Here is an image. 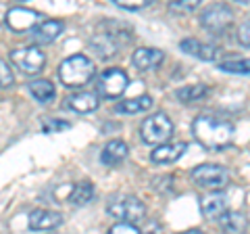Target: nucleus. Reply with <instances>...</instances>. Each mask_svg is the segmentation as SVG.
<instances>
[{
	"mask_svg": "<svg viewBox=\"0 0 250 234\" xmlns=\"http://www.w3.org/2000/svg\"><path fill=\"white\" fill-rule=\"evenodd\" d=\"M223 234H246V215L240 211H225L219 217Z\"/></svg>",
	"mask_w": 250,
	"mask_h": 234,
	"instance_id": "20",
	"label": "nucleus"
},
{
	"mask_svg": "<svg viewBox=\"0 0 250 234\" xmlns=\"http://www.w3.org/2000/svg\"><path fill=\"white\" fill-rule=\"evenodd\" d=\"M113 2H115V6L125 9V11H142L152 2V0H131V2H125V0H113Z\"/></svg>",
	"mask_w": 250,
	"mask_h": 234,
	"instance_id": "28",
	"label": "nucleus"
},
{
	"mask_svg": "<svg viewBox=\"0 0 250 234\" xmlns=\"http://www.w3.org/2000/svg\"><path fill=\"white\" fill-rule=\"evenodd\" d=\"M198 6H200V0H173V2H169V9L179 15L194 13Z\"/></svg>",
	"mask_w": 250,
	"mask_h": 234,
	"instance_id": "24",
	"label": "nucleus"
},
{
	"mask_svg": "<svg viewBox=\"0 0 250 234\" xmlns=\"http://www.w3.org/2000/svg\"><path fill=\"white\" fill-rule=\"evenodd\" d=\"M221 71L225 73H242V75H248V61H223V63L217 65Z\"/></svg>",
	"mask_w": 250,
	"mask_h": 234,
	"instance_id": "25",
	"label": "nucleus"
},
{
	"mask_svg": "<svg viewBox=\"0 0 250 234\" xmlns=\"http://www.w3.org/2000/svg\"><path fill=\"white\" fill-rule=\"evenodd\" d=\"M163 59H165V52L159 50V48H138L134 54H131V63H134L138 69H142V71H152L156 69Z\"/></svg>",
	"mask_w": 250,
	"mask_h": 234,
	"instance_id": "16",
	"label": "nucleus"
},
{
	"mask_svg": "<svg viewBox=\"0 0 250 234\" xmlns=\"http://www.w3.org/2000/svg\"><path fill=\"white\" fill-rule=\"evenodd\" d=\"M27 90L40 105H48L54 100V96H57V88H54L52 82H48V80H31L27 84Z\"/></svg>",
	"mask_w": 250,
	"mask_h": 234,
	"instance_id": "19",
	"label": "nucleus"
},
{
	"mask_svg": "<svg viewBox=\"0 0 250 234\" xmlns=\"http://www.w3.org/2000/svg\"><path fill=\"white\" fill-rule=\"evenodd\" d=\"M106 213L121 224H138L146 217V205L134 194H119L106 205Z\"/></svg>",
	"mask_w": 250,
	"mask_h": 234,
	"instance_id": "4",
	"label": "nucleus"
},
{
	"mask_svg": "<svg viewBox=\"0 0 250 234\" xmlns=\"http://www.w3.org/2000/svg\"><path fill=\"white\" fill-rule=\"evenodd\" d=\"M192 134L196 142L208 151H223L233 140V126L215 115H198L192 121Z\"/></svg>",
	"mask_w": 250,
	"mask_h": 234,
	"instance_id": "1",
	"label": "nucleus"
},
{
	"mask_svg": "<svg viewBox=\"0 0 250 234\" xmlns=\"http://www.w3.org/2000/svg\"><path fill=\"white\" fill-rule=\"evenodd\" d=\"M108 234H142L140 232V228L138 226H134V224H115L111 230H108Z\"/></svg>",
	"mask_w": 250,
	"mask_h": 234,
	"instance_id": "29",
	"label": "nucleus"
},
{
	"mask_svg": "<svg viewBox=\"0 0 250 234\" xmlns=\"http://www.w3.org/2000/svg\"><path fill=\"white\" fill-rule=\"evenodd\" d=\"M152 107V98L148 94L142 96H136V98H127L123 103H117L115 111L117 113H125V115H136V113H144Z\"/></svg>",
	"mask_w": 250,
	"mask_h": 234,
	"instance_id": "22",
	"label": "nucleus"
},
{
	"mask_svg": "<svg viewBox=\"0 0 250 234\" xmlns=\"http://www.w3.org/2000/svg\"><path fill=\"white\" fill-rule=\"evenodd\" d=\"M200 211L208 220H219L228 211V197L223 192H208L200 199Z\"/></svg>",
	"mask_w": 250,
	"mask_h": 234,
	"instance_id": "15",
	"label": "nucleus"
},
{
	"mask_svg": "<svg viewBox=\"0 0 250 234\" xmlns=\"http://www.w3.org/2000/svg\"><path fill=\"white\" fill-rule=\"evenodd\" d=\"M208 94V86L205 84H192V86H182V88L175 90V98L179 103H196V100H202Z\"/></svg>",
	"mask_w": 250,
	"mask_h": 234,
	"instance_id": "23",
	"label": "nucleus"
},
{
	"mask_svg": "<svg viewBox=\"0 0 250 234\" xmlns=\"http://www.w3.org/2000/svg\"><path fill=\"white\" fill-rule=\"evenodd\" d=\"M11 61L25 75H38L46 65V54L38 46H23L11 52Z\"/></svg>",
	"mask_w": 250,
	"mask_h": 234,
	"instance_id": "7",
	"label": "nucleus"
},
{
	"mask_svg": "<svg viewBox=\"0 0 250 234\" xmlns=\"http://www.w3.org/2000/svg\"><path fill=\"white\" fill-rule=\"evenodd\" d=\"M186 149H188L186 142H165V144H159L150 153V159L152 163H159V165H171V163H175L184 157Z\"/></svg>",
	"mask_w": 250,
	"mask_h": 234,
	"instance_id": "14",
	"label": "nucleus"
},
{
	"mask_svg": "<svg viewBox=\"0 0 250 234\" xmlns=\"http://www.w3.org/2000/svg\"><path fill=\"white\" fill-rule=\"evenodd\" d=\"M123 25H119V23H104L103 29L96 34V36H92V40H90V46H92V50L98 54L100 59H111L115 57L117 52H119L121 48V44L125 42L127 44L131 40V36H123Z\"/></svg>",
	"mask_w": 250,
	"mask_h": 234,
	"instance_id": "3",
	"label": "nucleus"
},
{
	"mask_svg": "<svg viewBox=\"0 0 250 234\" xmlns=\"http://www.w3.org/2000/svg\"><path fill=\"white\" fill-rule=\"evenodd\" d=\"M6 25L13 32H31L38 23L42 21V15L34 9H25V6H15L6 13Z\"/></svg>",
	"mask_w": 250,
	"mask_h": 234,
	"instance_id": "10",
	"label": "nucleus"
},
{
	"mask_svg": "<svg viewBox=\"0 0 250 234\" xmlns=\"http://www.w3.org/2000/svg\"><path fill=\"white\" fill-rule=\"evenodd\" d=\"M62 224V215L59 211H50V209H34L27 217V226L34 232H46L54 230Z\"/></svg>",
	"mask_w": 250,
	"mask_h": 234,
	"instance_id": "13",
	"label": "nucleus"
},
{
	"mask_svg": "<svg viewBox=\"0 0 250 234\" xmlns=\"http://www.w3.org/2000/svg\"><path fill=\"white\" fill-rule=\"evenodd\" d=\"M179 234H205V232H202V230H196V228H194V230H186V232H179Z\"/></svg>",
	"mask_w": 250,
	"mask_h": 234,
	"instance_id": "32",
	"label": "nucleus"
},
{
	"mask_svg": "<svg viewBox=\"0 0 250 234\" xmlns=\"http://www.w3.org/2000/svg\"><path fill=\"white\" fill-rule=\"evenodd\" d=\"M71 128V123L69 121H59V119H44L42 121V130L46 132V134H52V132H61V130H69Z\"/></svg>",
	"mask_w": 250,
	"mask_h": 234,
	"instance_id": "27",
	"label": "nucleus"
},
{
	"mask_svg": "<svg viewBox=\"0 0 250 234\" xmlns=\"http://www.w3.org/2000/svg\"><path fill=\"white\" fill-rule=\"evenodd\" d=\"M171 136H173V121L165 113H154L146 117L140 128V138L146 144H165Z\"/></svg>",
	"mask_w": 250,
	"mask_h": 234,
	"instance_id": "5",
	"label": "nucleus"
},
{
	"mask_svg": "<svg viewBox=\"0 0 250 234\" xmlns=\"http://www.w3.org/2000/svg\"><path fill=\"white\" fill-rule=\"evenodd\" d=\"M144 234H161L159 224H152V226H150V230H148V232H144Z\"/></svg>",
	"mask_w": 250,
	"mask_h": 234,
	"instance_id": "31",
	"label": "nucleus"
},
{
	"mask_svg": "<svg viewBox=\"0 0 250 234\" xmlns=\"http://www.w3.org/2000/svg\"><path fill=\"white\" fill-rule=\"evenodd\" d=\"M13 84H15V75L11 65L0 59V88H11Z\"/></svg>",
	"mask_w": 250,
	"mask_h": 234,
	"instance_id": "26",
	"label": "nucleus"
},
{
	"mask_svg": "<svg viewBox=\"0 0 250 234\" xmlns=\"http://www.w3.org/2000/svg\"><path fill=\"white\" fill-rule=\"evenodd\" d=\"M94 184L90 182H80V184H69V194H67V201L71 205H88V203L94 199Z\"/></svg>",
	"mask_w": 250,
	"mask_h": 234,
	"instance_id": "21",
	"label": "nucleus"
},
{
	"mask_svg": "<svg viewBox=\"0 0 250 234\" xmlns=\"http://www.w3.org/2000/svg\"><path fill=\"white\" fill-rule=\"evenodd\" d=\"M96 67H94L92 59H88L85 54H73L67 57L59 65V80L67 88H82V86L90 84Z\"/></svg>",
	"mask_w": 250,
	"mask_h": 234,
	"instance_id": "2",
	"label": "nucleus"
},
{
	"mask_svg": "<svg viewBox=\"0 0 250 234\" xmlns=\"http://www.w3.org/2000/svg\"><path fill=\"white\" fill-rule=\"evenodd\" d=\"M179 48L182 52L190 54V57H196L200 61H208V63H215V61L221 57V50L213 44H207V42H200L196 38H186V40L179 42Z\"/></svg>",
	"mask_w": 250,
	"mask_h": 234,
	"instance_id": "11",
	"label": "nucleus"
},
{
	"mask_svg": "<svg viewBox=\"0 0 250 234\" xmlns=\"http://www.w3.org/2000/svg\"><path fill=\"white\" fill-rule=\"evenodd\" d=\"M65 103H67V107L71 109V111L85 115V113L96 111L98 105H100V98H98L96 92H75V94L67 96Z\"/></svg>",
	"mask_w": 250,
	"mask_h": 234,
	"instance_id": "17",
	"label": "nucleus"
},
{
	"mask_svg": "<svg viewBox=\"0 0 250 234\" xmlns=\"http://www.w3.org/2000/svg\"><path fill=\"white\" fill-rule=\"evenodd\" d=\"M62 29H65V23L59 21V19H46V21H40L38 25L31 29V40L40 46H46V44H52L57 38L62 34Z\"/></svg>",
	"mask_w": 250,
	"mask_h": 234,
	"instance_id": "12",
	"label": "nucleus"
},
{
	"mask_svg": "<svg viewBox=\"0 0 250 234\" xmlns=\"http://www.w3.org/2000/svg\"><path fill=\"white\" fill-rule=\"evenodd\" d=\"M127 144L123 142V140H108V142L103 146V153H100V161H103V165H108V167H115L123 163L127 159Z\"/></svg>",
	"mask_w": 250,
	"mask_h": 234,
	"instance_id": "18",
	"label": "nucleus"
},
{
	"mask_svg": "<svg viewBox=\"0 0 250 234\" xmlns=\"http://www.w3.org/2000/svg\"><path fill=\"white\" fill-rule=\"evenodd\" d=\"M231 21H233V13L228 4H213L200 15V25L208 34H215V36L223 34L231 25Z\"/></svg>",
	"mask_w": 250,
	"mask_h": 234,
	"instance_id": "9",
	"label": "nucleus"
},
{
	"mask_svg": "<svg viewBox=\"0 0 250 234\" xmlns=\"http://www.w3.org/2000/svg\"><path fill=\"white\" fill-rule=\"evenodd\" d=\"M248 29H250V23L244 21L242 23V27H240V42H242L244 48H248Z\"/></svg>",
	"mask_w": 250,
	"mask_h": 234,
	"instance_id": "30",
	"label": "nucleus"
},
{
	"mask_svg": "<svg viewBox=\"0 0 250 234\" xmlns=\"http://www.w3.org/2000/svg\"><path fill=\"white\" fill-rule=\"evenodd\" d=\"M129 86L127 73L119 67H108L104 69L98 77V94H103L104 98H119Z\"/></svg>",
	"mask_w": 250,
	"mask_h": 234,
	"instance_id": "8",
	"label": "nucleus"
},
{
	"mask_svg": "<svg viewBox=\"0 0 250 234\" xmlns=\"http://www.w3.org/2000/svg\"><path fill=\"white\" fill-rule=\"evenodd\" d=\"M192 180L205 190L221 192L229 182V171L219 163H205L192 169Z\"/></svg>",
	"mask_w": 250,
	"mask_h": 234,
	"instance_id": "6",
	"label": "nucleus"
}]
</instances>
